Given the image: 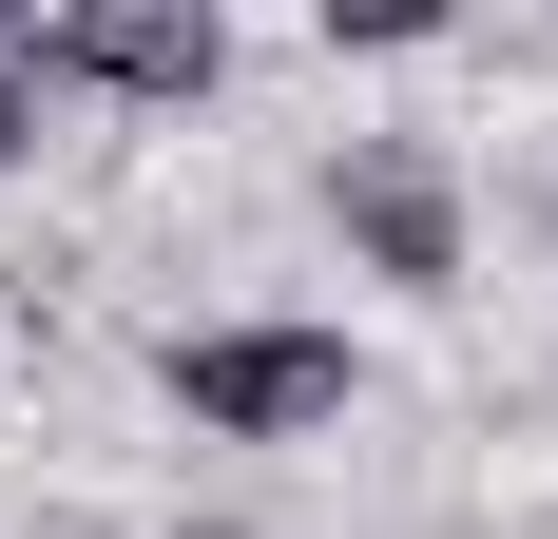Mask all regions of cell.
Returning <instances> with one entry per match:
<instances>
[{
    "mask_svg": "<svg viewBox=\"0 0 558 539\" xmlns=\"http://www.w3.org/2000/svg\"><path fill=\"white\" fill-rule=\"evenodd\" d=\"M173 405H193L213 443H289V424L347 405V347L328 327H213V347H173Z\"/></svg>",
    "mask_w": 558,
    "mask_h": 539,
    "instance_id": "obj_1",
    "label": "cell"
},
{
    "mask_svg": "<svg viewBox=\"0 0 558 539\" xmlns=\"http://www.w3.org/2000/svg\"><path fill=\"white\" fill-rule=\"evenodd\" d=\"M39 58L77 97H193V77H213V0H58Z\"/></svg>",
    "mask_w": 558,
    "mask_h": 539,
    "instance_id": "obj_2",
    "label": "cell"
},
{
    "mask_svg": "<svg viewBox=\"0 0 558 539\" xmlns=\"http://www.w3.org/2000/svg\"><path fill=\"white\" fill-rule=\"evenodd\" d=\"M347 251L386 270V289H444V270H462V193H444V155L366 135V155H347Z\"/></svg>",
    "mask_w": 558,
    "mask_h": 539,
    "instance_id": "obj_3",
    "label": "cell"
},
{
    "mask_svg": "<svg viewBox=\"0 0 558 539\" xmlns=\"http://www.w3.org/2000/svg\"><path fill=\"white\" fill-rule=\"evenodd\" d=\"M328 39H444V0H308Z\"/></svg>",
    "mask_w": 558,
    "mask_h": 539,
    "instance_id": "obj_4",
    "label": "cell"
},
{
    "mask_svg": "<svg viewBox=\"0 0 558 539\" xmlns=\"http://www.w3.org/2000/svg\"><path fill=\"white\" fill-rule=\"evenodd\" d=\"M20 135H39V97H20V77H0V155H20Z\"/></svg>",
    "mask_w": 558,
    "mask_h": 539,
    "instance_id": "obj_5",
    "label": "cell"
},
{
    "mask_svg": "<svg viewBox=\"0 0 558 539\" xmlns=\"http://www.w3.org/2000/svg\"><path fill=\"white\" fill-rule=\"evenodd\" d=\"M39 20H58V0H0V39H39Z\"/></svg>",
    "mask_w": 558,
    "mask_h": 539,
    "instance_id": "obj_6",
    "label": "cell"
},
{
    "mask_svg": "<svg viewBox=\"0 0 558 539\" xmlns=\"http://www.w3.org/2000/svg\"><path fill=\"white\" fill-rule=\"evenodd\" d=\"M58 539H77V520H58Z\"/></svg>",
    "mask_w": 558,
    "mask_h": 539,
    "instance_id": "obj_7",
    "label": "cell"
}]
</instances>
